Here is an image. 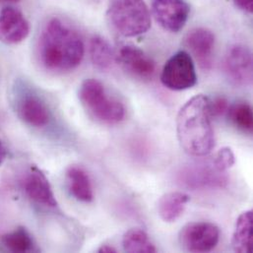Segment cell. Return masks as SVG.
Segmentation results:
<instances>
[{"instance_id":"obj_25","label":"cell","mask_w":253,"mask_h":253,"mask_svg":"<svg viewBox=\"0 0 253 253\" xmlns=\"http://www.w3.org/2000/svg\"><path fill=\"white\" fill-rule=\"evenodd\" d=\"M6 157H7V150L4 146V144L0 141V166L3 164Z\"/></svg>"},{"instance_id":"obj_19","label":"cell","mask_w":253,"mask_h":253,"mask_svg":"<svg viewBox=\"0 0 253 253\" xmlns=\"http://www.w3.org/2000/svg\"><path fill=\"white\" fill-rule=\"evenodd\" d=\"M90 56L93 64L101 70L110 69L116 60V54L110 42L98 36L91 40Z\"/></svg>"},{"instance_id":"obj_27","label":"cell","mask_w":253,"mask_h":253,"mask_svg":"<svg viewBox=\"0 0 253 253\" xmlns=\"http://www.w3.org/2000/svg\"><path fill=\"white\" fill-rule=\"evenodd\" d=\"M20 0H0V2H8V3H13V2H18Z\"/></svg>"},{"instance_id":"obj_21","label":"cell","mask_w":253,"mask_h":253,"mask_svg":"<svg viewBox=\"0 0 253 253\" xmlns=\"http://www.w3.org/2000/svg\"><path fill=\"white\" fill-rule=\"evenodd\" d=\"M229 119L235 126L244 131L253 130V109L247 103H237L228 109Z\"/></svg>"},{"instance_id":"obj_12","label":"cell","mask_w":253,"mask_h":253,"mask_svg":"<svg viewBox=\"0 0 253 253\" xmlns=\"http://www.w3.org/2000/svg\"><path fill=\"white\" fill-rule=\"evenodd\" d=\"M16 109L20 119L30 126L42 128L49 124L50 115L46 105L34 94L25 92L20 95Z\"/></svg>"},{"instance_id":"obj_3","label":"cell","mask_w":253,"mask_h":253,"mask_svg":"<svg viewBox=\"0 0 253 253\" xmlns=\"http://www.w3.org/2000/svg\"><path fill=\"white\" fill-rule=\"evenodd\" d=\"M79 100L87 113L102 124L117 125L125 120V106L111 97L105 86L96 79H87L81 84Z\"/></svg>"},{"instance_id":"obj_13","label":"cell","mask_w":253,"mask_h":253,"mask_svg":"<svg viewBox=\"0 0 253 253\" xmlns=\"http://www.w3.org/2000/svg\"><path fill=\"white\" fill-rule=\"evenodd\" d=\"M120 60L127 72L138 79L150 80L155 74V62L137 46H123L120 50Z\"/></svg>"},{"instance_id":"obj_16","label":"cell","mask_w":253,"mask_h":253,"mask_svg":"<svg viewBox=\"0 0 253 253\" xmlns=\"http://www.w3.org/2000/svg\"><path fill=\"white\" fill-rule=\"evenodd\" d=\"M189 201V195L183 192L176 191L165 194L158 202L160 218L167 223L175 222L182 215Z\"/></svg>"},{"instance_id":"obj_9","label":"cell","mask_w":253,"mask_h":253,"mask_svg":"<svg viewBox=\"0 0 253 253\" xmlns=\"http://www.w3.org/2000/svg\"><path fill=\"white\" fill-rule=\"evenodd\" d=\"M184 44L189 49L202 69L212 67L215 48V36L205 28H195L184 38Z\"/></svg>"},{"instance_id":"obj_14","label":"cell","mask_w":253,"mask_h":253,"mask_svg":"<svg viewBox=\"0 0 253 253\" xmlns=\"http://www.w3.org/2000/svg\"><path fill=\"white\" fill-rule=\"evenodd\" d=\"M67 186L70 194L78 201L90 203L94 199V191L89 174L80 167L72 166L66 171Z\"/></svg>"},{"instance_id":"obj_7","label":"cell","mask_w":253,"mask_h":253,"mask_svg":"<svg viewBox=\"0 0 253 253\" xmlns=\"http://www.w3.org/2000/svg\"><path fill=\"white\" fill-rule=\"evenodd\" d=\"M225 71L236 85L247 86L253 82V53L242 43L232 45L225 57Z\"/></svg>"},{"instance_id":"obj_18","label":"cell","mask_w":253,"mask_h":253,"mask_svg":"<svg viewBox=\"0 0 253 253\" xmlns=\"http://www.w3.org/2000/svg\"><path fill=\"white\" fill-rule=\"evenodd\" d=\"M0 244L4 250L10 253L36 252L35 242L25 228H18L0 238Z\"/></svg>"},{"instance_id":"obj_26","label":"cell","mask_w":253,"mask_h":253,"mask_svg":"<svg viewBox=\"0 0 253 253\" xmlns=\"http://www.w3.org/2000/svg\"><path fill=\"white\" fill-rule=\"evenodd\" d=\"M98 252L104 253H117V250L114 249L113 247H110V246L106 245V246H103Z\"/></svg>"},{"instance_id":"obj_8","label":"cell","mask_w":253,"mask_h":253,"mask_svg":"<svg viewBox=\"0 0 253 253\" xmlns=\"http://www.w3.org/2000/svg\"><path fill=\"white\" fill-rule=\"evenodd\" d=\"M152 9L157 22L171 33L183 29L190 13V7L184 0H152Z\"/></svg>"},{"instance_id":"obj_5","label":"cell","mask_w":253,"mask_h":253,"mask_svg":"<svg viewBox=\"0 0 253 253\" xmlns=\"http://www.w3.org/2000/svg\"><path fill=\"white\" fill-rule=\"evenodd\" d=\"M161 81L171 91H184L194 87L197 83V74L191 55L184 50L174 53L166 62Z\"/></svg>"},{"instance_id":"obj_4","label":"cell","mask_w":253,"mask_h":253,"mask_svg":"<svg viewBox=\"0 0 253 253\" xmlns=\"http://www.w3.org/2000/svg\"><path fill=\"white\" fill-rule=\"evenodd\" d=\"M107 17L112 27L122 36L132 38L151 28V16L144 0H112Z\"/></svg>"},{"instance_id":"obj_22","label":"cell","mask_w":253,"mask_h":253,"mask_svg":"<svg viewBox=\"0 0 253 253\" xmlns=\"http://www.w3.org/2000/svg\"><path fill=\"white\" fill-rule=\"evenodd\" d=\"M236 163V157L231 148H222L216 154L213 166L219 171L224 172L225 170L232 168Z\"/></svg>"},{"instance_id":"obj_11","label":"cell","mask_w":253,"mask_h":253,"mask_svg":"<svg viewBox=\"0 0 253 253\" xmlns=\"http://www.w3.org/2000/svg\"><path fill=\"white\" fill-rule=\"evenodd\" d=\"M30 34V24L19 10L5 7L0 12V42L5 44H17Z\"/></svg>"},{"instance_id":"obj_2","label":"cell","mask_w":253,"mask_h":253,"mask_svg":"<svg viewBox=\"0 0 253 253\" xmlns=\"http://www.w3.org/2000/svg\"><path fill=\"white\" fill-rule=\"evenodd\" d=\"M210 103L207 97L197 95L183 105L176 118L178 142L194 157L208 155L215 146Z\"/></svg>"},{"instance_id":"obj_20","label":"cell","mask_w":253,"mask_h":253,"mask_svg":"<svg viewBox=\"0 0 253 253\" xmlns=\"http://www.w3.org/2000/svg\"><path fill=\"white\" fill-rule=\"evenodd\" d=\"M123 247L129 253H154L157 251L148 235L140 229L127 231L123 239Z\"/></svg>"},{"instance_id":"obj_23","label":"cell","mask_w":253,"mask_h":253,"mask_svg":"<svg viewBox=\"0 0 253 253\" xmlns=\"http://www.w3.org/2000/svg\"><path fill=\"white\" fill-rule=\"evenodd\" d=\"M210 107H211L212 117L222 116L225 113H227L228 109H229L228 101L226 99H224V98H219V99L211 102L210 103Z\"/></svg>"},{"instance_id":"obj_17","label":"cell","mask_w":253,"mask_h":253,"mask_svg":"<svg viewBox=\"0 0 253 253\" xmlns=\"http://www.w3.org/2000/svg\"><path fill=\"white\" fill-rule=\"evenodd\" d=\"M233 250L236 253H250L253 250V213L246 211L237 220L232 240Z\"/></svg>"},{"instance_id":"obj_15","label":"cell","mask_w":253,"mask_h":253,"mask_svg":"<svg viewBox=\"0 0 253 253\" xmlns=\"http://www.w3.org/2000/svg\"><path fill=\"white\" fill-rule=\"evenodd\" d=\"M182 182L192 188L221 187L225 185L227 179L222 175V171L208 168H194L185 170L182 174Z\"/></svg>"},{"instance_id":"obj_24","label":"cell","mask_w":253,"mask_h":253,"mask_svg":"<svg viewBox=\"0 0 253 253\" xmlns=\"http://www.w3.org/2000/svg\"><path fill=\"white\" fill-rule=\"evenodd\" d=\"M236 6H238L244 12L252 14L253 11V0H234Z\"/></svg>"},{"instance_id":"obj_6","label":"cell","mask_w":253,"mask_h":253,"mask_svg":"<svg viewBox=\"0 0 253 253\" xmlns=\"http://www.w3.org/2000/svg\"><path fill=\"white\" fill-rule=\"evenodd\" d=\"M178 240L181 249L187 253H209L220 241V230L209 222H193L181 229Z\"/></svg>"},{"instance_id":"obj_10","label":"cell","mask_w":253,"mask_h":253,"mask_svg":"<svg viewBox=\"0 0 253 253\" xmlns=\"http://www.w3.org/2000/svg\"><path fill=\"white\" fill-rule=\"evenodd\" d=\"M22 187L32 201L50 208L57 205L47 177L37 167L31 168L26 172L22 179Z\"/></svg>"},{"instance_id":"obj_1","label":"cell","mask_w":253,"mask_h":253,"mask_svg":"<svg viewBox=\"0 0 253 253\" xmlns=\"http://www.w3.org/2000/svg\"><path fill=\"white\" fill-rule=\"evenodd\" d=\"M42 64L52 72H68L77 68L84 57V42L80 35L58 18L44 26L39 39Z\"/></svg>"}]
</instances>
